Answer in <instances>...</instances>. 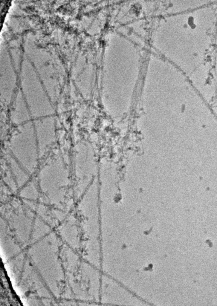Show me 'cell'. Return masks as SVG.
<instances>
[{"mask_svg": "<svg viewBox=\"0 0 217 306\" xmlns=\"http://www.w3.org/2000/svg\"><path fill=\"white\" fill-rule=\"evenodd\" d=\"M67 272L68 287L74 300L100 304V269L82 259L79 265Z\"/></svg>", "mask_w": 217, "mask_h": 306, "instance_id": "1", "label": "cell"}]
</instances>
